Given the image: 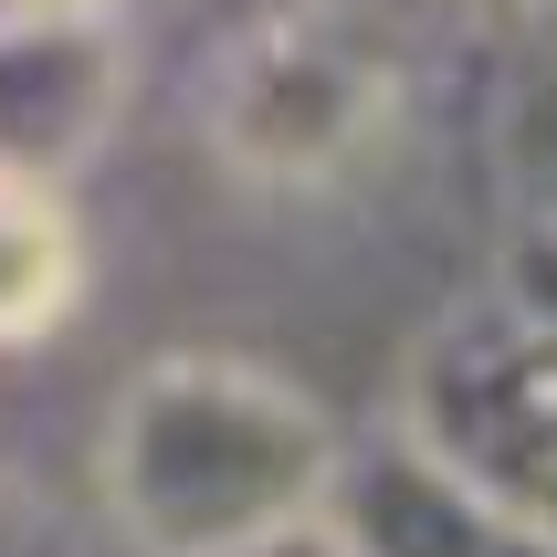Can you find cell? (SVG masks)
<instances>
[{
  "label": "cell",
  "mask_w": 557,
  "mask_h": 557,
  "mask_svg": "<svg viewBox=\"0 0 557 557\" xmlns=\"http://www.w3.org/2000/svg\"><path fill=\"white\" fill-rule=\"evenodd\" d=\"M410 53L379 0H263L211 53V148L263 189H326L400 137Z\"/></svg>",
  "instance_id": "obj_1"
},
{
  "label": "cell",
  "mask_w": 557,
  "mask_h": 557,
  "mask_svg": "<svg viewBox=\"0 0 557 557\" xmlns=\"http://www.w3.org/2000/svg\"><path fill=\"white\" fill-rule=\"evenodd\" d=\"M315 473H326V432L274 379L211 369V358H180V369L137 379L126 432H116L126 516L180 557H221V547L274 536Z\"/></svg>",
  "instance_id": "obj_2"
},
{
  "label": "cell",
  "mask_w": 557,
  "mask_h": 557,
  "mask_svg": "<svg viewBox=\"0 0 557 557\" xmlns=\"http://www.w3.org/2000/svg\"><path fill=\"white\" fill-rule=\"evenodd\" d=\"M126 53L106 11H22L0 22V180L63 189L106 148Z\"/></svg>",
  "instance_id": "obj_3"
},
{
  "label": "cell",
  "mask_w": 557,
  "mask_h": 557,
  "mask_svg": "<svg viewBox=\"0 0 557 557\" xmlns=\"http://www.w3.org/2000/svg\"><path fill=\"white\" fill-rule=\"evenodd\" d=\"M85 295V221L63 189L0 180V347L53 337L63 306Z\"/></svg>",
  "instance_id": "obj_4"
}]
</instances>
